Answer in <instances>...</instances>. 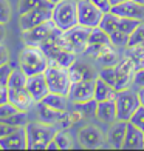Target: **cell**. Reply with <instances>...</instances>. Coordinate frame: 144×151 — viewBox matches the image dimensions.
I'll list each match as a JSON object with an SVG mask.
<instances>
[{"instance_id":"obj_1","label":"cell","mask_w":144,"mask_h":151,"mask_svg":"<svg viewBox=\"0 0 144 151\" xmlns=\"http://www.w3.org/2000/svg\"><path fill=\"white\" fill-rule=\"evenodd\" d=\"M50 65V59L39 46L25 45L19 52V66L26 73V76L44 74Z\"/></svg>"},{"instance_id":"obj_2","label":"cell","mask_w":144,"mask_h":151,"mask_svg":"<svg viewBox=\"0 0 144 151\" xmlns=\"http://www.w3.org/2000/svg\"><path fill=\"white\" fill-rule=\"evenodd\" d=\"M28 150H47L57 133V125H50L44 122H28L25 127Z\"/></svg>"},{"instance_id":"obj_3","label":"cell","mask_w":144,"mask_h":151,"mask_svg":"<svg viewBox=\"0 0 144 151\" xmlns=\"http://www.w3.org/2000/svg\"><path fill=\"white\" fill-rule=\"evenodd\" d=\"M44 74H45L50 93L68 96L71 83H73L70 79V74H68V70H65V68L59 66L57 63H54L53 60H50V65H48V68L45 70Z\"/></svg>"},{"instance_id":"obj_4","label":"cell","mask_w":144,"mask_h":151,"mask_svg":"<svg viewBox=\"0 0 144 151\" xmlns=\"http://www.w3.org/2000/svg\"><path fill=\"white\" fill-rule=\"evenodd\" d=\"M51 20L59 29L67 31L78 25V5L76 0H62L53 6Z\"/></svg>"},{"instance_id":"obj_5","label":"cell","mask_w":144,"mask_h":151,"mask_svg":"<svg viewBox=\"0 0 144 151\" xmlns=\"http://www.w3.org/2000/svg\"><path fill=\"white\" fill-rule=\"evenodd\" d=\"M90 29L92 28H87V26H82L78 23L76 26L64 31L62 32V48L78 54V56H82L88 45Z\"/></svg>"},{"instance_id":"obj_6","label":"cell","mask_w":144,"mask_h":151,"mask_svg":"<svg viewBox=\"0 0 144 151\" xmlns=\"http://www.w3.org/2000/svg\"><path fill=\"white\" fill-rule=\"evenodd\" d=\"M115 104H116V113H118V120L129 122L132 114L140 106L138 93L132 91L130 88L121 90V91H118V94L115 97Z\"/></svg>"},{"instance_id":"obj_7","label":"cell","mask_w":144,"mask_h":151,"mask_svg":"<svg viewBox=\"0 0 144 151\" xmlns=\"http://www.w3.org/2000/svg\"><path fill=\"white\" fill-rule=\"evenodd\" d=\"M78 143L82 148L98 150L104 147V143H107V137L99 127L85 125L78 131Z\"/></svg>"},{"instance_id":"obj_8","label":"cell","mask_w":144,"mask_h":151,"mask_svg":"<svg viewBox=\"0 0 144 151\" xmlns=\"http://www.w3.org/2000/svg\"><path fill=\"white\" fill-rule=\"evenodd\" d=\"M78 5V23L87 28H96L99 26V22L104 12L98 6H95L90 0H76Z\"/></svg>"},{"instance_id":"obj_9","label":"cell","mask_w":144,"mask_h":151,"mask_svg":"<svg viewBox=\"0 0 144 151\" xmlns=\"http://www.w3.org/2000/svg\"><path fill=\"white\" fill-rule=\"evenodd\" d=\"M116 68V91L127 90L133 85V76L136 68L133 65V62L130 57L122 54L121 59L118 60V63L115 65Z\"/></svg>"},{"instance_id":"obj_10","label":"cell","mask_w":144,"mask_h":151,"mask_svg":"<svg viewBox=\"0 0 144 151\" xmlns=\"http://www.w3.org/2000/svg\"><path fill=\"white\" fill-rule=\"evenodd\" d=\"M51 16H53V8H39L26 11L23 14H19V28L20 31L31 29L34 26L47 22V20H51Z\"/></svg>"},{"instance_id":"obj_11","label":"cell","mask_w":144,"mask_h":151,"mask_svg":"<svg viewBox=\"0 0 144 151\" xmlns=\"http://www.w3.org/2000/svg\"><path fill=\"white\" fill-rule=\"evenodd\" d=\"M56 28L53 20H47V22L40 23L37 26H34L31 29L22 31V40L23 45H30V46H40V43L50 36L51 31Z\"/></svg>"},{"instance_id":"obj_12","label":"cell","mask_w":144,"mask_h":151,"mask_svg":"<svg viewBox=\"0 0 144 151\" xmlns=\"http://www.w3.org/2000/svg\"><path fill=\"white\" fill-rule=\"evenodd\" d=\"M95 82L96 79L73 82L68 93V100L71 104H81V102L95 99Z\"/></svg>"},{"instance_id":"obj_13","label":"cell","mask_w":144,"mask_h":151,"mask_svg":"<svg viewBox=\"0 0 144 151\" xmlns=\"http://www.w3.org/2000/svg\"><path fill=\"white\" fill-rule=\"evenodd\" d=\"M26 91L30 93V96L33 97L34 104L37 102H42L44 97L50 93L48 90V83L45 79V74H34V76H28V80H26Z\"/></svg>"},{"instance_id":"obj_14","label":"cell","mask_w":144,"mask_h":151,"mask_svg":"<svg viewBox=\"0 0 144 151\" xmlns=\"http://www.w3.org/2000/svg\"><path fill=\"white\" fill-rule=\"evenodd\" d=\"M25 148H28L25 127H19L12 133L0 139V150H25Z\"/></svg>"},{"instance_id":"obj_15","label":"cell","mask_w":144,"mask_h":151,"mask_svg":"<svg viewBox=\"0 0 144 151\" xmlns=\"http://www.w3.org/2000/svg\"><path fill=\"white\" fill-rule=\"evenodd\" d=\"M112 12H115L119 17H129L136 20H144V5H140L133 0H127L119 5L112 6Z\"/></svg>"},{"instance_id":"obj_16","label":"cell","mask_w":144,"mask_h":151,"mask_svg":"<svg viewBox=\"0 0 144 151\" xmlns=\"http://www.w3.org/2000/svg\"><path fill=\"white\" fill-rule=\"evenodd\" d=\"M119 48L115 46L113 43H107V45H102L99 48V51L96 52L95 60L96 63L101 65V66H115L118 63L119 57V52H118Z\"/></svg>"},{"instance_id":"obj_17","label":"cell","mask_w":144,"mask_h":151,"mask_svg":"<svg viewBox=\"0 0 144 151\" xmlns=\"http://www.w3.org/2000/svg\"><path fill=\"white\" fill-rule=\"evenodd\" d=\"M126 131H127V122L124 120H115L110 129L107 131V143L112 148H122L126 139Z\"/></svg>"},{"instance_id":"obj_18","label":"cell","mask_w":144,"mask_h":151,"mask_svg":"<svg viewBox=\"0 0 144 151\" xmlns=\"http://www.w3.org/2000/svg\"><path fill=\"white\" fill-rule=\"evenodd\" d=\"M8 102L14 105L19 111H28L33 105H36L26 88H20V90L8 88Z\"/></svg>"},{"instance_id":"obj_19","label":"cell","mask_w":144,"mask_h":151,"mask_svg":"<svg viewBox=\"0 0 144 151\" xmlns=\"http://www.w3.org/2000/svg\"><path fill=\"white\" fill-rule=\"evenodd\" d=\"M124 150H144V131L127 122V131L124 139Z\"/></svg>"},{"instance_id":"obj_20","label":"cell","mask_w":144,"mask_h":151,"mask_svg":"<svg viewBox=\"0 0 144 151\" xmlns=\"http://www.w3.org/2000/svg\"><path fill=\"white\" fill-rule=\"evenodd\" d=\"M71 82H81V80H90V79H96L98 74L93 71V68L85 63V62H79L76 60L73 63V66L68 70Z\"/></svg>"},{"instance_id":"obj_21","label":"cell","mask_w":144,"mask_h":151,"mask_svg":"<svg viewBox=\"0 0 144 151\" xmlns=\"http://www.w3.org/2000/svg\"><path fill=\"white\" fill-rule=\"evenodd\" d=\"M36 108H37L39 120L44 122V123H50V125H57V122L60 120V117H62L64 113H65V111H57V109L48 106L44 102H37Z\"/></svg>"},{"instance_id":"obj_22","label":"cell","mask_w":144,"mask_h":151,"mask_svg":"<svg viewBox=\"0 0 144 151\" xmlns=\"http://www.w3.org/2000/svg\"><path fill=\"white\" fill-rule=\"evenodd\" d=\"M96 117L104 123H113L118 120V113H116V104L115 100H104L98 102V109H96Z\"/></svg>"},{"instance_id":"obj_23","label":"cell","mask_w":144,"mask_h":151,"mask_svg":"<svg viewBox=\"0 0 144 151\" xmlns=\"http://www.w3.org/2000/svg\"><path fill=\"white\" fill-rule=\"evenodd\" d=\"M116 94V88H113L112 85H108L107 82H104L101 77H96L95 82V99L98 102H104V100H115Z\"/></svg>"},{"instance_id":"obj_24","label":"cell","mask_w":144,"mask_h":151,"mask_svg":"<svg viewBox=\"0 0 144 151\" xmlns=\"http://www.w3.org/2000/svg\"><path fill=\"white\" fill-rule=\"evenodd\" d=\"M44 104L48 106H51L57 111H67L68 109V96L64 94H57V93H48L44 97Z\"/></svg>"},{"instance_id":"obj_25","label":"cell","mask_w":144,"mask_h":151,"mask_svg":"<svg viewBox=\"0 0 144 151\" xmlns=\"http://www.w3.org/2000/svg\"><path fill=\"white\" fill-rule=\"evenodd\" d=\"M26 80H28V76H26V73L22 70V68L20 66L12 68L11 76L8 79V88H11V90H20V88H25L26 86Z\"/></svg>"},{"instance_id":"obj_26","label":"cell","mask_w":144,"mask_h":151,"mask_svg":"<svg viewBox=\"0 0 144 151\" xmlns=\"http://www.w3.org/2000/svg\"><path fill=\"white\" fill-rule=\"evenodd\" d=\"M122 54L127 57L132 59L133 65L136 70L140 68H144V45H140V46H126Z\"/></svg>"},{"instance_id":"obj_27","label":"cell","mask_w":144,"mask_h":151,"mask_svg":"<svg viewBox=\"0 0 144 151\" xmlns=\"http://www.w3.org/2000/svg\"><path fill=\"white\" fill-rule=\"evenodd\" d=\"M78 54H74V52H71V51H68V50H60V51H57V54L54 56L53 59H50V60H53L54 63H57L59 66H62V68H65V70H70V68L73 66V63L78 60Z\"/></svg>"},{"instance_id":"obj_28","label":"cell","mask_w":144,"mask_h":151,"mask_svg":"<svg viewBox=\"0 0 144 151\" xmlns=\"http://www.w3.org/2000/svg\"><path fill=\"white\" fill-rule=\"evenodd\" d=\"M48 0H19V14H23L31 9H39V8H53Z\"/></svg>"},{"instance_id":"obj_29","label":"cell","mask_w":144,"mask_h":151,"mask_svg":"<svg viewBox=\"0 0 144 151\" xmlns=\"http://www.w3.org/2000/svg\"><path fill=\"white\" fill-rule=\"evenodd\" d=\"M118 20H119V16H116L115 12H104L101 22H99V28L102 31H105L107 34H112L113 31H116L118 28Z\"/></svg>"},{"instance_id":"obj_30","label":"cell","mask_w":144,"mask_h":151,"mask_svg":"<svg viewBox=\"0 0 144 151\" xmlns=\"http://www.w3.org/2000/svg\"><path fill=\"white\" fill-rule=\"evenodd\" d=\"M107 43H112L110 42V36L102 31L99 26H96V28H92L90 29V36H88V45H107Z\"/></svg>"},{"instance_id":"obj_31","label":"cell","mask_w":144,"mask_h":151,"mask_svg":"<svg viewBox=\"0 0 144 151\" xmlns=\"http://www.w3.org/2000/svg\"><path fill=\"white\" fill-rule=\"evenodd\" d=\"M73 106L79 108L84 117H96V109H98V100L96 99H90L85 102H81V104H73Z\"/></svg>"},{"instance_id":"obj_32","label":"cell","mask_w":144,"mask_h":151,"mask_svg":"<svg viewBox=\"0 0 144 151\" xmlns=\"http://www.w3.org/2000/svg\"><path fill=\"white\" fill-rule=\"evenodd\" d=\"M143 22V20H136V19H129V17H119L118 20V28L116 29H119L122 32H126V34H132L136 28L140 26V23Z\"/></svg>"},{"instance_id":"obj_33","label":"cell","mask_w":144,"mask_h":151,"mask_svg":"<svg viewBox=\"0 0 144 151\" xmlns=\"http://www.w3.org/2000/svg\"><path fill=\"white\" fill-rule=\"evenodd\" d=\"M54 140L57 142L59 150H71L73 148V139L67 129H57L56 136H54Z\"/></svg>"},{"instance_id":"obj_34","label":"cell","mask_w":144,"mask_h":151,"mask_svg":"<svg viewBox=\"0 0 144 151\" xmlns=\"http://www.w3.org/2000/svg\"><path fill=\"white\" fill-rule=\"evenodd\" d=\"M2 122H6L8 125L11 127H26V123H28V116H26V111H16L14 114H11L9 117L3 119Z\"/></svg>"},{"instance_id":"obj_35","label":"cell","mask_w":144,"mask_h":151,"mask_svg":"<svg viewBox=\"0 0 144 151\" xmlns=\"http://www.w3.org/2000/svg\"><path fill=\"white\" fill-rule=\"evenodd\" d=\"M98 77H101L108 85L116 88V68L115 66H102L101 71L98 73Z\"/></svg>"},{"instance_id":"obj_36","label":"cell","mask_w":144,"mask_h":151,"mask_svg":"<svg viewBox=\"0 0 144 151\" xmlns=\"http://www.w3.org/2000/svg\"><path fill=\"white\" fill-rule=\"evenodd\" d=\"M140 45H144V23L143 22L129 36V43H127V46H140Z\"/></svg>"},{"instance_id":"obj_37","label":"cell","mask_w":144,"mask_h":151,"mask_svg":"<svg viewBox=\"0 0 144 151\" xmlns=\"http://www.w3.org/2000/svg\"><path fill=\"white\" fill-rule=\"evenodd\" d=\"M108 36H110V42H112L115 46H118V48H126L127 43H129V34L122 32V31H119V29L113 31L112 34H108Z\"/></svg>"},{"instance_id":"obj_38","label":"cell","mask_w":144,"mask_h":151,"mask_svg":"<svg viewBox=\"0 0 144 151\" xmlns=\"http://www.w3.org/2000/svg\"><path fill=\"white\" fill-rule=\"evenodd\" d=\"M11 16H12L11 3L8 0H0V23L6 25L11 20Z\"/></svg>"},{"instance_id":"obj_39","label":"cell","mask_w":144,"mask_h":151,"mask_svg":"<svg viewBox=\"0 0 144 151\" xmlns=\"http://www.w3.org/2000/svg\"><path fill=\"white\" fill-rule=\"evenodd\" d=\"M129 122L132 125H135L136 128H140L141 131H144V106L143 105H140L136 108V111L132 114V117H130Z\"/></svg>"},{"instance_id":"obj_40","label":"cell","mask_w":144,"mask_h":151,"mask_svg":"<svg viewBox=\"0 0 144 151\" xmlns=\"http://www.w3.org/2000/svg\"><path fill=\"white\" fill-rule=\"evenodd\" d=\"M16 111H19V109L12 105V104H9V102H5V104H2L0 105V120H3V119H6V117H9L11 114H14Z\"/></svg>"},{"instance_id":"obj_41","label":"cell","mask_w":144,"mask_h":151,"mask_svg":"<svg viewBox=\"0 0 144 151\" xmlns=\"http://www.w3.org/2000/svg\"><path fill=\"white\" fill-rule=\"evenodd\" d=\"M67 114H68V119H70V122L73 123V125H76V123H79L82 119H84V114H82V111L79 108L73 106L70 111L67 109Z\"/></svg>"},{"instance_id":"obj_42","label":"cell","mask_w":144,"mask_h":151,"mask_svg":"<svg viewBox=\"0 0 144 151\" xmlns=\"http://www.w3.org/2000/svg\"><path fill=\"white\" fill-rule=\"evenodd\" d=\"M11 71H12V66H11L9 62H8V63L0 65V82H2V83L8 85V79L11 76Z\"/></svg>"},{"instance_id":"obj_43","label":"cell","mask_w":144,"mask_h":151,"mask_svg":"<svg viewBox=\"0 0 144 151\" xmlns=\"http://www.w3.org/2000/svg\"><path fill=\"white\" fill-rule=\"evenodd\" d=\"M90 2L95 6H98L102 12H110L112 11V6H113L110 0H90Z\"/></svg>"},{"instance_id":"obj_44","label":"cell","mask_w":144,"mask_h":151,"mask_svg":"<svg viewBox=\"0 0 144 151\" xmlns=\"http://www.w3.org/2000/svg\"><path fill=\"white\" fill-rule=\"evenodd\" d=\"M133 85L138 88H144V68H140V70L135 71L133 76Z\"/></svg>"},{"instance_id":"obj_45","label":"cell","mask_w":144,"mask_h":151,"mask_svg":"<svg viewBox=\"0 0 144 151\" xmlns=\"http://www.w3.org/2000/svg\"><path fill=\"white\" fill-rule=\"evenodd\" d=\"M16 129V127H11V125H8L6 122H2L0 120V139L2 137H5V136H8L9 133H12Z\"/></svg>"},{"instance_id":"obj_46","label":"cell","mask_w":144,"mask_h":151,"mask_svg":"<svg viewBox=\"0 0 144 151\" xmlns=\"http://www.w3.org/2000/svg\"><path fill=\"white\" fill-rule=\"evenodd\" d=\"M9 62V51L3 43H0V65L8 63Z\"/></svg>"},{"instance_id":"obj_47","label":"cell","mask_w":144,"mask_h":151,"mask_svg":"<svg viewBox=\"0 0 144 151\" xmlns=\"http://www.w3.org/2000/svg\"><path fill=\"white\" fill-rule=\"evenodd\" d=\"M8 102V85L0 82V105Z\"/></svg>"},{"instance_id":"obj_48","label":"cell","mask_w":144,"mask_h":151,"mask_svg":"<svg viewBox=\"0 0 144 151\" xmlns=\"http://www.w3.org/2000/svg\"><path fill=\"white\" fill-rule=\"evenodd\" d=\"M5 37H6V29H5V25L0 23V43L5 42Z\"/></svg>"},{"instance_id":"obj_49","label":"cell","mask_w":144,"mask_h":151,"mask_svg":"<svg viewBox=\"0 0 144 151\" xmlns=\"http://www.w3.org/2000/svg\"><path fill=\"white\" fill-rule=\"evenodd\" d=\"M138 99H140V105L144 106V88H138Z\"/></svg>"},{"instance_id":"obj_50","label":"cell","mask_w":144,"mask_h":151,"mask_svg":"<svg viewBox=\"0 0 144 151\" xmlns=\"http://www.w3.org/2000/svg\"><path fill=\"white\" fill-rule=\"evenodd\" d=\"M47 150H59V147H57V142L56 140H51L50 143H48V147H47Z\"/></svg>"},{"instance_id":"obj_51","label":"cell","mask_w":144,"mask_h":151,"mask_svg":"<svg viewBox=\"0 0 144 151\" xmlns=\"http://www.w3.org/2000/svg\"><path fill=\"white\" fill-rule=\"evenodd\" d=\"M110 2H112V5H119L122 2H127V0H110Z\"/></svg>"},{"instance_id":"obj_52","label":"cell","mask_w":144,"mask_h":151,"mask_svg":"<svg viewBox=\"0 0 144 151\" xmlns=\"http://www.w3.org/2000/svg\"><path fill=\"white\" fill-rule=\"evenodd\" d=\"M51 5H56V3H59V2H62V0H48Z\"/></svg>"},{"instance_id":"obj_53","label":"cell","mask_w":144,"mask_h":151,"mask_svg":"<svg viewBox=\"0 0 144 151\" xmlns=\"http://www.w3.org/2000/svg\"><path fill=\"white\" fill-rule=\"evenodd\" d=\"M133 2H136V3H140V5H144V0H133Z\"/></svg>"}]
</instances>
